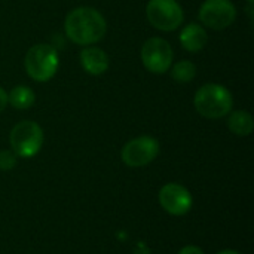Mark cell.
<instances>
[{
  "label": "cell",
  "instance_id": "obj_1",
  "mask_svg": "<svg viewBox=\"0 0 254 254\" xmlns=\"http://www.w3.org/2000/svg\"><path fill=\"white\" fill-rule=\"evenodd\" d=\"M64 30L65 36L73 43L91 46L104 37L107 24L104 16L97 9L80 6L68 12L64 21Z\"/></svg>",
  "mask_w": 254,
  "mask_h": 254
},
{
  "label": "cell",
  "instance_id": "obj_2",
  "mask_svg": "<svg viewBox=\"0 0 254 254\" xmlns=\"http://www.w3.org/2000/svg\"><path fill=\"white\" fill-rule=\"evenodd\" d=\"M196 112L207 119H220L231 113L234 106L232 94L219 83H207L201 86L193 98Z\"/></svg>",
  "mask_w": 254,
  "mask_h": 254
},
{
  "label": "cell",
  "instance_id": "obj_3",
  "mask_svg": "<svg viewBox=\"0 0 254 254\" xmlns=\"http://www.w3.org/2000/svg\"><path fill=\"white\" fill-rule=\"evenodd\" d=\"M60 65V57L57 48L49 43H37L31 46L24 58V67L27 74L36 82L51 80Z\"/></svg>",
  "mask_w": 254,
  "mask_h": 254
},
{
  "label": "cell",
  "instance_id": "obj_4",
  "mask_svg": "<svg viewBox=\"0 0 254 254\" xmlns=\"http://www.w3.org/2000/svg\"><path fill=\"white\" fill-rule=\"evenodd\" d=\"M12 152L19 158H33L43 146V131L39 124L33 121H22L16 124L9 135Z\"/></svg>",
  "mask_w": 254,
  "mask_h": 254
},
{
  "label": "cell",
  "instance_id": "obj_5",
  "mask_svg": "<svg viewBox=\"0 0 254 254\" xmlns=\"http://www.w3.org/2000/svg\"><path fill=\"white\" fill-rule=\"evenodd\" d=\"M146 16L152 27L161 31H173L185 19L183 9L176 0H149Z\"/></svg>",
  "mask_w": 254,
  "mask_h": 254
},
{
  "label": "cell",
  "instance_id": "obj_6",
  "mask_svg": "<svg viewBox=\"0 0 254 254\" xmlns=\"http://www.w3.org/2000/svg\"><path fill=\"white\" fill-rule=\"evenodd\" d=\"M173 48L162 37H150L141 46V61L150 73H167L173 64Z\"/></svg>",
  "mask_w": 254,
  "mask_h": 254
},
{
  "label": "cell",
  "instance_id": "obj_7",
  "mask_svg": "<svg viewBox=\"0 0 254 254\" xmlns=\"http://www.w3.org/2000/svg\"><path fill=\"white\" fill-rule=\"evenodd\" d=\"M159 155V143L150 135H140L129 140L121 152V159L125 165L138 168L149 165Z\"/></svg>",
  "mask_w": 254,
  "mask_h": 254
},
{
  "label": "cell",
  "instance_id": "obj_8",
  "mask_svg": "<svg viewBox=\"0 0 254 254\" xmlns=\"http://www.w3.org/2000/svg\"><path fill=\"white\" fill-rule=\"evenodd\" d=\"M235 18L237 7L231 0H205L199 7V21L211 30H225Z\"/></svg>",
  "mask_w": 254,
  "mask_h": 254
},
{
  "label": "cell",
  "instance_id": "obj_9",
  "mask_svg": "<svg viewBox=\"0 0 254 254\" xmlns=\"http://www.w3.org/2000/svg\"><path fill=\"white\" fill-rule=\"evenodd\" d=\"M159 204L171 216H185L193 205L190 192L179 183H167L159 190Z\"/></svg>",
  "mask_w": 254,
  "mask_h": 254
},
{
  "label": "cell",
  "instance_id": "obj_10",
  "mask_svg": "<svg viewBox=\"0 0 254 254\" xmlns=\"http://www.w3.org/2000/svg\"><path fill=\"white\" fill-rule=\"evenodd\" d=\"M80 64L86 73L92 76H100L109 70L110 61L109 55L103 49L97 46H88L83 48L80 52Z\"/></svg>",
  "mask_w": 254,
  "mask_h": 254
},
{
  "label": "cell",
  "instance_id": "obj_11",
  "mask_svg": "<svg viewBox=\"0 0 254 254\" xmlns=\"http://www.w3.org/2000/svg\"><path fill=\"white\" fill-rule=\"evenodd\" d=\"M208 42V34L205 28L199 24L190 22L183 27L180 33V43L189 52H199Z\"/></svg>",
  "mask_w": 254,
  "mask_h": 254
},
{
  "label": "cell",
  "instance_id": "obj_12",
  "mask_svg": "<svg viewBox=\"0 0 254 254\" xmlns=\"http://www.w3.org/2000/svg\"><path fill=\"white\" fill-rule=\"evenodd\" d=\"M228 128L232 134L246 137L253 132V116L246 110H235L228 118Z\"/></svg>",
  "mask_w": 254,
  "mask_h": 254
},
{
  "label": "cell",
  "instance_id": "obj_13",
  "mask_svg": "<svg viewBox=\"0 0 254 254\" xmlns=\"http://www.w3.org/2000/svg\"><path fill=\"white\" fill-rule=\"evenodd\" d=\"M34 100H36L34 91L28 86H24V85L15 86L7 94V104H10L12 107L18 109V110L30 109L34 104Z\"/></svg>",
  "mask_w": 254,
  "mask_h": 254
},
{
  "label": "cell",
  "instance_id": "obj_14",
  "mask_svg": "<svg viewBox=\"0 0 254 254\" xmlns=\"http://www.w3.org/2000/svg\"><path fill=\"white\" fill-rule=\"evenodd\" d=\"M171 68V77L179 83H188L196 76V65L189 60H182L176 63Z\"/></svg>",
  "mask_w": 254,
  "mask_h": 254
},
{
  "label": "cell",
  "instance_id": "obj_15",
  "mask_svg": "<svg viewBox=\"0 0 254 254\" xmlns=\"http://www.w3.org/2000/svg\"><path fill=\"white\" fill-rule=\"evenodd\" d=\"M16 165V155L12 150H0V170L10 171Z\"/></svg>",
  "mask_w": 254,
  "mask_h": 254
},
{
  "label": "cell",
  "instance_id": "obj_16",
  "mask_svg": "<svg viewBox=\"0 0 254 254\" xmlns=\"http://www.w3.org/2000/svg\"><path fill=\"white\" fill-rule=\"evenodd\" d=\"M179 254H205L199 247H195V246H188V247H183Z\"/></svg>",
  "mask_w": 254,
  "mask_h": 254
},
{
  "label": "cell",
  "instance_id": "obj_17",
  "mask_svg": "<svg viewBox=\"0 0 254 254\" xmlns=\"http://www.w3.org/2000/svg\"><path fill=\"white\" fill-rule=\"evenodd\" d=\"M6 106H7V92L3 88H0V113L6 109Z\"/></svg>",
  "mask_w": 254,
  "mask_h": 254
},
{
  "label": "cell",
  "instance_id": "obj_18",
  "mask_svg": "<svg viewBox=\"0 0 254 254\" xmlns=\"http://www.w3.org/2000/svg\"><path fill=\"white\" fill-rule=\"evenodd\" d=\"M217 254H241V253H238V252H235V250H223V252H219Z\"/></svg>",
  "mask_w": 254,
  "mask_h": 254
},
{
  "label": "cell",
  "instance_id": "obj_19",
  "mask_svg": "<svg viewBox=\"0 0 254 254\" xmlns=\"http://www.w3.org/2000/svg\"><path fill=\"white\" fill-rule=\"evenodd\" d=\"M247 1H249V3H252V4H253V1H254V0H247Z\"/></svg>",
  "mask_w": 254,
  "mask_h": 254
}]
</instances>
